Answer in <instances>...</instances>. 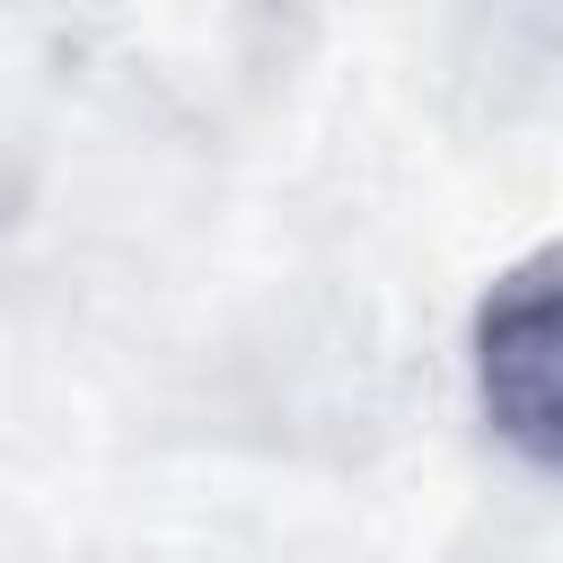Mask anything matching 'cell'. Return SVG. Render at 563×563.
I'll return each mask as SVG.
<instances>
[{"instance_id":"obj_1","label":"cell","mask_w":563,"mask_h":563,"mask_svg":"<svg viewBox=\"0 0 563 563\" xmlns=\"http://www.w3.org/2000/svg\"><path fill=\"white\" fill-rule=\"evenodd\" d=\"M466 378L484 431L519 466L563 475V238L484 282L466 317Z\"/></svg>"}]
</instances>
